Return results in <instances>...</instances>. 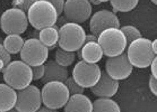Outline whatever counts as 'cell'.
Instances as JSON below:
<instances>
[{
  "mask_svg": "<svg viewBox=\"0 0 157 112\" xmlns=\"http://www.w3.org/2000/svg\"><path fill=\"white\" fill-rule=\"evenodd\" d=\"M5 83L16 91L23 90L32 83L33 75L31 66L23 61H13L2 71Z\"/></svg>",
  "mask_w": 157,
  "mask_h": 112,
  "instance_id": "7a4b0ae2",
  "label": "cell"
},
{
  "mask_svg": "<svg viewBox=\"0 0 157 112\" xmlns=\"http://www.w3.org/2000/svg\"><path fill=\"white\" fill-rule=\"evenodd\" d=\"M78 57L86 63L97 64L103 58V52L97 42L85 43L78 51Z\"/></svg>",
  "mask_w": 157,
  "mask_h": 112,
  "instance_id": "e0dca14e",
  "label": "cell"
},
{
  "mask_svg": "<svg viewBox=\"0 0 157 112\" xmlns=\"http://www.w3.org/2000/svg\"><path fill=\"white\" fill-rule=\"evenodd\" d=\"M24 38L21 35H7L4 39V47L9 54H18L21 53L24 46Z\"/></svg>",
  "mask_w": 157,
  "mask_h": 112,
  "instance_id": "44dd1931",
  "label": "cell"
},
{
  "mask_svg": "<svg viewBox=\"0 0 157 112\" xmlns=\"http://www.w3.org/2000/svg\"><path fill=\"white\" fill-rule=\"evenodd\" d=\"M127 49V57L133 67L146 68L150 65L156 54L151 49V40L148 38H138L130 43Z\"/></svg>",
  "mask_w": 157,
  "mask_h": 112,
  "instance_id": "3957f363",
  "label": "cell"
},
{
  "mask_svg": "<svg viewBox=\"0 0 157 112\" xmlns=\"http://www.w3.org/2000/svg\"><path fill=\"white\" fill-rule=\"evenodd\" d=\"M120 30L123 33V35L125 37V40H127V45H129L130 43H132L133 40H136L138 38H141V33L137 27L132 26V25H127V26H123V27L120 28Z\"/></svg>",
  "mask_w": 157,
  "mask_h": 112,
  "instance_id": "cb8c5ba5",
  "label": "cell"
},
{
  "mask_svg": "<svg viewBox=\"0 0 157 112\" xmlns=\"http://www.w3.org/2000/svg\"><path fill=\"white\" fill-rule=\"evenodd\" d=\"M149 66H150V72H151V76L156 77L157 79V71H156V68H157V56L153 60V62L150 63Z\"/></svg>",
  "mask_w": 157,
  "mask_h": 112,
  "instance_id": "4dcf8cb0",
  "label": "cell"
},
{
  "mask_svg": "<svg viewBox=\"0 0 157 112\" xmlns=\"http://www.w3.org/2000/svg\"><path fill=\"white\" fill-rule=\"evenodd\" d=\"M149 89H150V92L155 96H157V79L151 76V75L149 77Z\"/></svg>",
  "mask_w": 157,
  "mask_h": 112,
  "instance_id": "f546056e",
  "label": "cell"
},
{
  "mask_svg": "<svg viewBox=\"0 0 157 112\" xmlns=\"http://www.w3.org/2000/svg\"><path fill=\"white\" fill-rule=\"evenodd\" d=\"M0 39H1V38H0Z\"/></svg>",
  "mask_w": 157,
  "mask_h": 112,
  "instance_id": "f35d334b",
  "label": "cell"
},
{
  "mask_svg": "<svg viewBox=\"0 0 157 112\" xmlns=\"http://www.w3.org/2000/svg\"><path fill=\"white\" fill-rule=\"evenodd\" d=\"M64 84H66V86L68 89L69 93L70 95L72 94H82L84 92H85V89L80 86L77 82H76L72 77H68L67 80L64 81Z\"/></svg>",
  "mask_w": 157,
  "mask_h": 112,
  "instance_id": "d4e9b609",
  "label": "cell"
},
{
  "mask_svg": "<svg viewBox=\"0 0 157 112\" xmlns=\"http://www.w3.org/2000/svg\"><path fill=\"white\" fill-rule=\"evenodd\" d=\"M17 91L6 83H0V112L15 108Z\"/></svg>",
  "mask_w": 157,
  "mask_h": 112,
  "instance_id": "ac0fdd59",
  "label": "cell"
},
{
  "mask_svg": "<svg viewBox=\"0 0 157 112\" xmlns=\"http://www.w3.org/2000/svg\"><path fill=\"white\" fill-rule=\"evenodd\" d=\"M88 1H89V4L90 5H95V6H97V5L101 4L98 0H88Z\"/></svg>",
  "mask_w": 157,
  "mask_h": 112,
  "instance_id": "e575fe53",
  "label": "cell"
},
{
  "mask_svg": "<svg viewBox=\"0 0 157 112\" xmlns=\"http://www.w3.org/2000/svg\"><path fill=\"white\" fill-rule=\"evenodd\" d=\"M29 24L35 29L54 26L58 21V14L50 2L44 0H37L29 7L26 12Z\"/></svg>",
  "mask_w": 157,
  "mask_h": 112,
  "instance_id": "6da1fadb",
  "label": "cell"
},
{
  "mask_svg": "<svg viewBox=\"0 0 157 112\" xmlns=\"http://www.w3.org/2000/svg\"><path fill=\"white\" fill-rule=\"evenodd\" d=\"M151 49H153V52L157 55V39L151 40Z\"/></svg>",
  "mask_w": 157,
  "mask_h": 112,
  "instance_id": "836d02e7",
  "label": "cell"
},
{
  "mask_svg": "<svg viewBox=\"0 0 157 112\" xmlns=\"http://www.w3.org/2000/svg\"><path fill=\"white\" fill-rule=\"evenodd\" d=\"M85 29L80 25L75 23H67L59 28L58 45L59 48L64 51L77 52L85 44Z\"/></svg>",
  "mask_w": 157,
  "mask_h": 112,
  "instance_id": "277c9868",
  "label": "cell"
},
{
  "mask_svg": "<svg viewBox=\"0 0 157 112\" xmlns=\"http://www.w3.org/2000/svg\"><path fill=\"white\" fill-rule=\"evenodd\" d=\"M113 12H129L137 7L139 0H110Z\"/></svg>",
  "mask_w": 157,
  "mask_h": 112,
  "instance_id": "603a6c76",
  "label": "cell"
},
{
  "mask_svg": "<svg viewBox=\"0 0 157 112\" xmlns=\"http://www.w3.org/2000/svg\"><path fill=\"white\" fill-rule=\"evenodd\" d=\"M90 42H97V36L93 35V34L86 35V37H85V43H90Z\"/></svg>",
  "mask_w": 157,
  "mask_h": 112,
  "instance_id": "1f68e13d",
  "label": "cell"
},
{
  "mask_svg": "<svg viewBox=\"0 0 157 112\" xmlns=\"http://www.w3.org/2000/svg\"><path fill=\"white\" fill-rule=\"evenodd\" d=\"M44 1H48V2H50V4L53 6L56 11H57L58 16H60V15L62 14L64 1H66V0H44Z\"/></svg>",
  "mask_w": 157,
  "mask_h": 112,
  "instance_id": "f1b7e54d",
  "label": "cell"
},
{
  "mask_svg": "<svg viewBox=\"0 0 157 112\" xmlns=\"http://www.w3.org/2000/svg\"><path fill=\"white\" fill-rule=\"evenodd\" d=\"M35 112H58V110H53V109L47 108V107H41L39 110H36Z\"/></svg>",
  "mask_w": 157,
  "mask_h": 112,
  "instance_id": "d6a6232c",
  "label": "cell"
},
{
  "mask_svg": "<svg viewBox=\"0 0 157 112\" xmlns=\"http://www.w3.org/2000/svg\"><path fill=\"white\" fill-rule=\"evenodd\" d=\"M41 95L44 107L53 110H59L66 105L70 93L63 82L52 81L44 83L41 90Z\"/></svg>",
  "mask_w": 157,
  "mask_h": 112,
  "instance_id": "8992f818",
  "label": "cell"
},
{
  "mask_svg": "<svg viewBox=\"0 0 157 112\" xmlns=\"http://www.w3.org/2000/svg\"><path fill=\"white\" fill-rule=\"evenodd\" d=\"M54 61L57 62L59 65L68 68L70 65L75 63L76 61V53L75 52H68L64 49L58 48L54 54Z\"/></svg>",
  "mask_w": 157,
  "mask_h": 112,
  "instance_id": "7402d4cb",
  "label": "cell"
},
{
  "mask_svg": "<svg viewBox=\"0 0 157 112\" xmlns=\"http://www.w3.org/2000/svg\"><path fill=\"white\" fill-rule=\"evenodd\" d=\"M92 112H121V109L114 100L110 98H98L93 102Z\"/></svg>",
  "mask_w": 157,
  "mask_h": 112,
  "instance_id": "ffe728a7",
  "label": "cell"
},
{
  "mask_svg": "<svg viewBox=\"0 0 157 112\" xmlns=\"http://www.w3.org/2000/svg\"><path fill=\"white\" fill-rule=\"evenodd\" d=\"M45 72L44 76L42 77L43 83L58 81V82H63L69 77V72L67 67H63L59 65L54 60H49L45 62Z\"/></svg>",
  "mask_w": 157,
  "mask_h": 112,
  "instance_id": "9a60e30c",
  "label": "cell"
},
{
  "mask_svg": "<svg viewBox=\"0 0 157 112\" xmlns=\"http://www.w3.org/2000/svg\"><path fill=\"white\" fill-rule=\"evenodd\" d=\"M109 28H120L119 17L113 11L102 9L90 16L89 29L93 35L98 36L103 30Z\"/></svg>",
  "mask_w": 157,
  "mask_h": 112,
  "instance_id": "7c38bea8",
  "label": "cell"
},
{
  "mask_svg": "<svg viewBox=\"0 0 157 112\" xmlns=\"http://www.w3.org/2000/svg\"><path fill=\"white\" fill-rule=\"evenodd\" d=\"M102 70L97 64L79 61L72 68V79L84 89H90L100 80Z\"/></svg>",
  "mask_w": 157,
  "mask_h": 112,
  "instance_id": "9c48e42d",
  "label": "cell"
},
{
  "mask_svg": "<svg viewBox=\"0 0 157 112\" xmlns=\"http://www.w3.org/2000/svg\"><path fill=\"white\" fill-rule=\"evenodd\" d=\"M29 27L27 15L21 9L9 8L0 16V29L6 35H21Z\"/></svg>",
  "mask_w": 157,
  "mask_h": 112,
  "instance_id": "52a82bcc",
  "label": "cell"
},
{
  "mask_svg": "<svg viewBox=\"0 0 157 112\" xmlns=\"http://www.w3.org/2000/svg\"><path fill=\"white\" fill-rule=\"evenodd\" d=\"M92 11V5L88 0H66L62 14L69 23L80 25L90 18Z\"/></svg>",
  "mask_w": 157,
  "mask_h": 112,
  "instance_id": "8fae6325",
  "label": "cell"
},
{
  "mask_svg": "<svg viewBox=\"0 0 157 112\" xmlns=\"http://www.w3.org/2000/svg\"><path fill=\"white\" fill-rule=\"evenodd\" d=\"M105 67H106L105 72L107 73V75L117 81L128 79L133 71V66L129 62L125 53H122L118 56L109 57Z\"/></svg>",
  "mask_w": 157,
  "mask_h": 112,
  "instance_id": "4fadbf2b",
  "label": "cell"
},
{
  "mask_svg": "<svg viewBox=\"0 0 157 112\" xmlns=\"http://www.w3.org/2000/svg\"><path fill=\"white\" fill-rule=\"evenodd\" d=\"M151 2H153L154 5H157V0H151Z\"/></svg>",
  "mask_w": 157,
  "mask_h": 112,
  "instance_id": "74e56055",
  "label": "cell"
},
{
  "mask_svg": "<svg viewBox=\"0 0 157 112\" xmlns=\"http://www.w3.org/2000/svg\"><path fill=\"white\" fill-rule=\"evenodd\" d=\"M32 70V75H33V81H39L42 80V77L44 76V72H45V65H37V66H31Z\"/></svg>",
  "mask_w": 157,
  "mask_h": 112,
  "instance_id": "83f0119b",
  "label": "cell"
},
{
  "mask_svg": "<svg viewBox=\"0 0 157 112\" xmlns=\"http://www.w3.org/2000/svg\"><path fill=\"white\" fill-rule=\"evenodd\" d=\"M42 107L41 90L35 85L29 84L23 90L17 91V100L15 109L18 112H35Z\"/></svg>",
  "mask_w": 157,
  "mask_h": 112,
  "instance_id": "30bf717a",
  "label": "cell"
},
{
  "mask_svg": "<svg viewBox=\"0 0 157 112\" xmlns=\"http://www.w3.org/2000/svg\"><path fill=\"white\" fill-rule=\"evenodd\" d=\"M40 42L45 46L48 49H53L56 45L58 44V39H59V29L58 27L51 26V27L43 28L40 29L39 38Z\"/></svg>",
  "mask_w": 157,
  "mask_h": 112,
  "instance_id": "d6986e66",
  "label": "cell"
},
{
  "mask_svg": "<svg viewBox=\"0 0 157 112\" xmlns=\"http://www.w3.org/2000/svg\"><path fill=\"white\" fill-rule=\"evenodd\" d=\"M10 62H11L10 54L5 49L4 45L0 43V73H2V71L6 68V66Z\"/></svg>",
  "mask_w": 157,
  "mask_h": 112,
  "instance_id": "484cf974",
  "label": "cell"
},
{
  "mask_svg": "<svg viewBox=\"0 0 157 112\" xmlns=\"http://www.w3.org/2000/svg\"><path fill=\"white\" fill-rule=\"evenodd\" d=\"M2 112H18V111L15 108H13V109H10V110H7V111H2Z\"/></svg>",
  "mask_w": 157,
  "mask_h": 112,
  "instance_id": "d590c367",
  "label": "cell"
},
{
  "mask_svg": "<svg viewBox=\"0 0 157 112\" xmlns=\"http://www.w3.org/2000/svg\"><path fill=\"white\" fill-rule=\"evenodd\" d=\"M119 90V81L112 79L107 75L105 71L101 73L100 80L97 83L90 88V91L94 95L98 98H110L112 99L117 94Z\"/></svg>",
  "mask_w": 157,
  "mask_h": 112,
  "instance_id": "5bb4252c",
  "label": "cell"
},
{
  "mask_svg": "<svg viewBox=\"0 0 157 112\" xmlns=\"http://www.w3.org/2000/svg\"><path fill=\"white\" fill-rule=\"evenodd\" d=\"M98 1H100L101 4H102V2H106V1H110V0H98Z\"/></svg>",
  "mask_w": 157,
  "mask_h": 112,
  "instance_id": "8d00e7d4",
  "label": "cell"
},
{
  "mask_svg": "<svg viewBox=\"0 0 157 112\" xmlns=\"http://www.w3.org/2000/svg\"><path fill=\"white\" fill-rule=\"evenodd\" d=\"M63 108L64 112H92L93 102L84 93L72 94L69 96L68 101Z\"/></svg>",
  "mask_w": 157,
  "mask_h": 112,
  "instance_id": "2e32d148",
  "label": "cell"
},
{
  "mask_svg": "<svg viewBox=\"0 0 157 112\" xmlns=\"http://www.w3.org/2000/svg\"><path fill=\"white\" fill-rule=\"evenodd\" d=\"M97 43L102 48L103 55L107 57L118 56L124 53L127 40L120 28H109L97 36Z\"/></svg>",
  "mask_w": 157,
  "mask_h": 112,
  "instance_id": "5b68a950",
  "label": "cell"
},
{
  "mask_svg": "<svg viewBox=\"0 0 157 112\" xmlns=\"http://www.w3.org/2000/svg\"><path fill=\"white\" fill-rule=\"evenodd\" d=\"M35 1H37V0H13L11 4H13V8H17V9L23 10L24 12H27L29 7Z\"/></svg>",
  "mask_w": 157,
  "mask_h": 112,
  "instance_id": "4316f807",
  "label": "cell"
},
{
  "mask_svg": "<svg viewBox=\"0 0 157 112\" xmlns=\"http://www.w3.org/2000/svg\"><path fill=\"white\" fill-rule=\"evenodd\" d=\"M21 61L29 66H37L45 64L49 56V49L37 38H29L24 42L21 51Z\"/></svg>",
  "mask_w": 157,
  "mask_h": 112,
  "instance_id": "ba28073f",
  "label": "cell"
}]
</instances>
